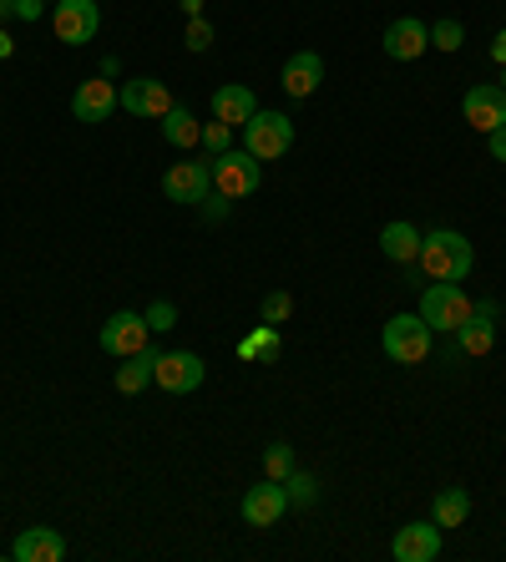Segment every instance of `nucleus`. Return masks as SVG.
Listing matches in <instances>:
<instances>
[{
    "label": "nucleus",
    "mask_w": 506,
    "mask_h": 562,
    "mask_svg": "<svg viewBox=\"0 0 506 562\" xmlns=\"http://www.w3.org/2000/svg\"><path fill=\"white\" fill-rule=\"evenodd\" d=\"M420 274L430 279V284H461V279L471 274V263H476V254H471V238L456 234V228H430V234H420Z\"/></svg>",
    "instance_id": "nucleus-1"
},
{
    "label": "nucleus",
    "mask_w": 506,
    "mask_h": 562,
    "mask_svg": "<svg viewBox=\"0 0 506 562\" xmlns=\"http://www.w3.org/2000/svg\"><path fill=\"white\" fill-rule=\"evenodd\" d=\"M380 345H385V355L395 366H420L430 355V345H436V329H430L420 314H390Z\"/></svg>",
    "instance_id": "nucleus-2"
},
{
    "label": "nucleus",
    "mask_w": 506,
    "mask_h": 562,
    "mask_svg": "<svg viewBox=\"0 0 506 562\" xmlns=\"http://www.w3.org/2000/svg\"><path fill=\"white\" fill-rule=\"evenodd\" d=\"M471 310H476V300H466L461 284H430L426 294H420V319H426L436 335H456V329L471 319Z\"/></svg>",
    "instance_id": "nucleus-3"
},
{
    "label": "nucleus",
    "mask_w": 506,
    "mask_h": 562,
    "mask_svg": "<svg viewBox=\"0 0 506 562\" xmlns=\"http://www.w3.org/2000/svg\"><path fill=\"white\" fill-rule=\"evenodd\" d=\"M259 183H263V168H259V157L248 153H218L213 157V193H223V198H254L259 193Z\"/></svg>",
    "instance_id": "nucleus-4"
},
{
    "label": "nucleus",
    "mask_w": 506,
    "mask_h": 562,
    "mask_svg": "<svg viewBox=\"0 0 506 562\" xmlns=\"http://www.w3.org/2000/svg\"><path fill=\"white\" fill-rule=\"evenodd\" d=\"M244 147L259 162H273V157H284L289 147H294V122L284 117V112H254V122L244 127Z\"/></svg>",
    "instance_id": "nucleus-5"
},
{
    "label": "nucleus",
    "mask_w": 506,
    "mask_h": 562,
    "mask_svg": "<svg viewBox=\"0 0 506 562\" xmlns=\"http://www.w3.org/2000/svg\"><path fill=\"white\" fill-rule=\"evenodd\" d=\"M52 31H56V41H66V46H87V41H97V31H102L97 0H56L52 5Z\"/></svg>",
    "instance_id": "nucleus-6"
},
{
    "label": "nucleus",
    "mask_w": 506,
    "mask_h": 562,
    "mask_svg": "<svg viewBox=\"0 0 506 562\" xmlns=\"http://www.w3.org/2000/svg\"><path fill=\"white\" fill-rule=\"evenodd\" d=\"M496 314H502V304H496V300H476L471 319L451 335V355H466V360L492 355V345H496Z\"/></svg>",
    "instance_id": "nucleus-7"
},
{
    "label": "nucleus",
    "mask_w": 506,
    "mask_h": 562,
    "mask_svg": "<svg viewBox=\"0 0 506 562\" xmlns=\"http://www.w3.org/2000/svg\"><path fill=\"white\" fill-rule=\"evenodd\" d=\"M203 375H209L203 355H193V350H162V355H157L153 385H162L168 395H193L198 385H203Z\"/></svg>",
    "instance_id": "nucleus-8"
},
{
    "label": "nucleus",
    "mask_w": 506,
    "mask_h": 562,
    "mask_svg": "<svg viewBox=\"0 0 506 562\" xmlns=\"http://www.w3.org/2000/svg\"><path fill=\"white\" fill-rule=\"evenodd\" d=\"M284 512H289L284 482H269V476H263L259 486H248L244 492V522L248 527H279L284 522Z\"/></svg>",
    "instance_id": "nucleus-9"
},
{
    "label": "nucleus",
    "mask_w": 506,
    "mask_h": 562,
    "mask_svg": "<svg viewBox=\"0 0 506 562\" xmlns=\"http://www.w3.org/2000/svg\"><path fill=\"white\" fill-rule=\"evenodd\" d=\"M385 56L390 61H420V56L430 52V26L426 21H416V15H401V21H390L385 26Z\"/></svg>",
    "instance_id": "nucleus-10"
},
{
    "label": "nucleus",
    "mask_w": 506,
    "mask_h": 562,
    "mask_svg": "<svg viewBox=\"0 0 506 562\" xmlns=\"http://www.w3.org/2000/svg\"><path fill=\"white\" fill-rule=\"evenodd\" d=\"M162 193H168L172 203H203V198L213 193V168L209 162H172V168L162 172Z\"/></svg>",
    "instance_id": "nucleus-11"
},
{
    "label": "nucleus",
    "mask_w": 506,
    "mask_h": 562,
    "mask_svg": "<svg viewBox=\"0 0 506 562\" xmlns=\"http://www.w3.org/2000/svg\"><path fill=\"white\" fill-rule=\"evenodd\" d=\"M461 117L471 122V127L486 137V132H496V127H506V92L502 87H471L466 97H461Z\"/></svg>",
    "instance_id": "nucleus-12"
},
{
    "label": "nucleus",
    "mask_w": 506,
    "mask_h": 562,
    "mask_svg": "<svg viewBox=\"0 0 506 562\" xmlns=\"http://www.w3.org/2000/svg\"><path fill=\"white\" fill-rule=\"evenodd\" d=\"M117 106H122L117 102V87H112L106 77H87L77 92H71V117L91 122V127H97V122H106L112 112H117Z\"/></svg>",
    "instance_id": "nucleus-13"
},
{
    "label": "nucleus",
    "mask_w": 506,
    "mask_h": 562,
    "mask_svg": "<svg viewBox=\"0 0 506 562\" xmlns=\"http://www.w3.org/2000/svg\"><path fill=\"white\" fill-rule=\"evenodd\" d=\"M147 335H153V329H147L143 314L117 310V314H112V319L102 325V350L117 355V360H127V355H137V350L147 345Z\"/></svg>",
    "instance_id": "nucleus-14"
},
{
    "label": "nucleus",
    "mask_w": 506,
    "mask_h": 562,
    "mask_svg": "<svg viewBox=\"0 0 506 562\" xmlns=\"http://www.w3.org/2000/svg\"><path fill=\"white\" fill-rule=\"evenodd\" d=\"M390 558L395 562H436L441 558V527L436 522H405L390 542Z\"/></svg>",
    "instance_id": "nucleus-15"
},
{
    "label": "nucleus",
    "mask_w": 506,
    "mask_h": 562,
    "mask_svg": "<svg viewBox=\"0 0 506 562\" xmlns=\"http://www.w3.org/2000/svg\"><path fill=\"white\" fill-rule=\"evenodd\" d=\"M117 102L127 106L132 117H168L172 112V92L157 77H132L117 92Z\"/></svg>",
    "instance_id": "nucleus-16"
},
{
    "label": "nucleus",
    "mask_w": 506,
    "mask_h": 562,
    "mask_svg": "<svg viewBox=\"0 0 506 562\" xmlns=\"http://www.w3.org/2000/svg\"><path fill=\"white\" fill-rule=\"evenodd\" d=\"M319 81H325V56L319 52H294L284 61V77H279V87H284L289 97H314L319 92Z\"/></svg>",
    "instance_id": "nucleus-17"
},
{
    "label": "nucleus",
    "mask_w": 506,
    "mask_h": 562,
    "mask_svg": "<svg viewBox=\"0 0 506 562\" xmlns=\"http://www.w3.org/2000/svg\"><path fill=\"white\" fill-rule=\"evenodd\" d=\"M15 562H61L66 558V537L56 527H26V532L11 542Z\"/></svg>",
    "instance_id": "nucleus-18"
},
{
    "label": "nucleus",
    "mask_w": 506,
    "mask_h": 562,
    "mask_svg": "<svg viewBox=\"0 0 506 562\" xmlns=\"http://www.w3.org/2000/svg\"><path fill=\"white\" fill-rule=\"evenodd\" d=\"M254 112H259V102H254V92H248V87H238V81H228V87H218V92H213V117L228 122V127H248V122H254Z\"/></svg>",
    "instance_id": "nucleus-19"
},
{
    "label": "nucleus",
    "mask_w": 506,
    "mask_h": 562,
    "mask_svg": "<svg viewBox=\"0 0 506 562\" xmlns=\"http://www.w3.org/2000/svg\"><path fill=\"white\" fill-rule=\"evenodd\" d=\"M380 254H385L390 263H416V254H420V234H416V223H405V218H395V223H385L380 228Z\"/></svg>",
    "instance_id": "nucleus-20"
},
{
    "label": "nucleus",
    "mask_w": 506,
    "mask_h": 562,
    "mask_svg": "<svg viewBox=\"0 0 506 562\" xmlns=\"http://www.w3.org/2000/svg\"><path fill=\"white\" fill-rule=\"evenodd\" d=\"M157 355L162 350H153V345H143L137 355H127L117 366V391L122 395H143L147 385H153V375H157Z\"/></svg>",
    "instance_id": "nucleus-21"
},
{
    "label": "nucleus",
    "mask_w": 506,
    "mask_h": 562,
    "mask_svg": "<svg viewBox=\"0 0 506 562\" xmlns=\"http://www.w3.org/2000/svg\"><path fill=\"white\" fill-rule=\"evenodd\" d=\"M471 517V492L466 486H446V492H436V502H430V522L441 527H461Z\"/></svg>",
    "instance_id": "nucleus-22"
},
{
    "label": "nucleus",
    "mask_w": 506,
    "mask_h": 562,
    "mask_svg": "<svg viewBox=\"0 0 506 562\" xmlns=\"http://www.w3.org/2000/svg\"><path fill=\"white\" fill-rule=\"evenodd\" d=\"M162 137H168L172 147H182V153H188V147H198V143H203V122H198L193 112H188V106H178V102H172V112H168V117H162Z\"/></svg>",
    "instance_id": "nucleus-23"
},
{
    "label": "nucleus",
    "mask_w": 506,
    "mask_h": 562,
    "mask_svg": "<svg viewBox=\"0 0 506 562\" xmlns=\"http://www.w3.org/2000/svg\"><path fill=\"white\" fill-rule=\"evenodd\" d=\"M238 355H244V360H263V366H273V360L284 355V335H279V325H259L248 340H238Z\"/></svg>",
    "instance_id": "nucleus-24"
},
{
    "label": "nucleus",
    "mask_w": 506,
    "mask_h": 562,
    "mask_svg": "<svg viewBox=\"0 0 506 562\" xmlns=\"http://www.w3.org/2000/svg\"><path fill=\"white\" fill-rule=\"evenodd\" d=\"M289 471H294V446H284V441L263 446V476L269 482H289Z\"/></svg>",
    "instance_id": "nucleus-25"
},
{
    "label": "nucleus",
    "mask_w": 506,
    "mask_h": 562,
    "mask_svg": "<svg viewBox=\"0 0 506 562\" xmlns=\"http://www.w3.org/2000/svg\"><path fill=\"white\" fill-rule=\"evenodd\" d=\"M284 492H289V507H314L319 502V482H314L310 471H289V482H284Z\"/></svg>",
    "instance_id": "nucleus-26"
},
{
    "label": "nucleus",
    "mask_w": 506,
    "mask_h": 562,
    "mask_svg": "<svg viewBox=\"0 0 506 562\" xmlns=\"http://www.w3.org/2000/svg\"><path fill=\"white\" fill-rule=\"evenodd\" d=\"M289 314H294V294H284V289L263 294V304H259V319H263V325H284Z\"/></svg>",
    "instance_id": "nucleus-27"
},
{
    "label": "nucleus",
    "mask_w": 506,
    "mask_h": 562,
    "mask_svg": "<svg viewBox=\"0 0 506 562\" xmlns=\"http://www.w3.org/2000/svg\"><path fill=\"white\" fill-rule=\"evenodd\" d=\"M182 46H188V52H209V46H213V21H209V15H188Z\"/></svg>",
    "instance_id": "nucleus-28"
},
{
    "label": "nucleus",
    "mask_w": 506,
    "mask_h": 562,
    "mask_svg": "<svg viewBox=\"0 0 506 562\" xmlns=\"http://www.w3.org/2000/svg\"><path fill=\"white\" fill-rule=\"evenodd\" d=\"M143 319H147V329H153V335H162V329L178 325V304H172V300H153L143 310Z\"/></svg>",
    "instance_id": "nucleus-29"
},
{
    "label": "nucleus",
    "mask_w": 506,
    "mask_h": 562,
    "mask_svg": "<svg viewBox=\"0 0 506 562\" xmlns=\"http://www.w3.org/2000/svg\"><path fill=\"white\" fill-rule=\"evenodd\" d=\"M461 41H466L461 21H436L430 26V46H441V52H461Z\"/></svg>",
    "instance_id": "nucleus-30"
},
{
    "label": "nucleus",
    "mask_w": 506,
    "mask_h": 562,
    "mask_svg": "<svg viewBox=\"0 0 506 562\" xmlns=\"http://www.w3.org/2000/svg\"><path fill=\"white\" fill-rule=\"evenodd\" d=\"M203 147H209L213 157L228 153V147H234V127H228V122H218V117L203 122Z\"/></svg>",
    "instance_id": "nucleus-31"
},
{
    "label": "nucleus",
    "mask_w": 506,
    "mask_h": 562,
    "mask_svg": "<svg viewBox=\"0 0 506 562\" xmlns=\"http://www.w3.org/2000/svg\"><path fill=\"white\" fill-rule=\"evenodd\" d=\"M5 11H11L15 21H41V11H46V0H5Z\"/></svg>",
    "instance_id": "nucleus-32"
},
{
    "label": "nucleus",
    "mask_w": 506,
    "mask_h": 562,
    "mask_svg": "<svg viewBox=\"0 0 506 562\" xmlns=\"http://www.w3.org/2000/svg\"><path fill=\"white\" fill-rule=\"evenodd\" d=\"M228 203H234V198H223V193L213 198V193H209V198H203V203H198V209H203V218H213V223H218V218H228Z\"/></svg>",
    "instance_id": "nucleus-33"
},
{
    "label": "nucleus",
    "mask_w": 506,
    "mask_h": 562,
    "mask_svg": "<svg viewBox=\"0 0 506 562\" xmlns=\"http://www.w3.org/2000/svg\"><path fill=\"white\" fill-rule=\"evenodd\" d=\"M486 147H492V157H496V162H506V127L486 132Z\"/></svg>",
    "instance_id": "nucleus-34"
},
{
    "label": "nucleus",
    "mask_w": 506,
    "mask_h": 562,
    "mask_svg": "<svg viewBox=\"0 0 506 562\" xmlns=\"http://www.w3.org/2000/svg\"><path fill=\"white\" fill-rule=\"evenodd\" d=\"M492 61H502V66H506V31L492 41Z\"/></svg>",
    "instance_id": "nucleus-35"
},
{
    "label": "nucleus",
    "mask_w": 506,
    "mask_h": 562,
    "mask_svg": "<svg viewBox=\"0 0 506 562\" xmlns=\"http://www.w3.org/2000/svg\"><path fill=\"white\" fill-rule=\"evenodd\" d=\"M15 52V41H11V31H0V61H5V56Z\"/></svg>",
    "instance_id": "nucleus-36"
},
{
    "label": "nucleus",
    "mask_w": 506,
    "mask_h": 562,
    "mask_svg": "<svg viewBox=\"0 0 506 562\" xmlns=\"http://www.w3.org/2000/svg\"><path fill=\"white\" fill-rule=\"evenodd\" d=\"M178 5H182L188 15H203V0H178Z\"/></svg>",
    "instance_id": "nucleus-37"
},
{
    "label": "nucleus",
    "mask_w": 506,
    "mask_h": 562,
    "mask_svg": "<svg viewBox=\"0 0 506 562\" xmlns=\"http://www.w3.org/2000/svg\"><path fill=\"white\" fill-rule=\"evenodd\" d=\"M0 15H11V11H5V0H0Z\"/></svg>",
    "instance_id": "nucleus-38"
},
{
    "label": "nucleus",
    "mask_w": 506,
    "mask_h": 562,
    "mask_svg": "<svg viewBox=\"0 0 506 562\" xmlns=\"http://www.w3.org/2000/svg\"><path fill=\"white\" fill-rule=\"evenodd\" d=\"M502 92H506V71H502Z\"/></svg>",
    "instance_id": "nucleus-39"
}]
</instances>
